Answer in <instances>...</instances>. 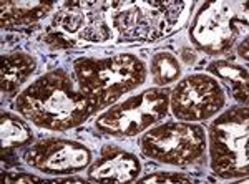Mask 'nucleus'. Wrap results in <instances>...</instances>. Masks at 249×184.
<instances>
[{"label":"nucleus","mask_w":249,"mask_h":184,"mask_svg":"<svg viewBox=\"0 0 249 184\" xmlns=\"http://www.w3.org/2000/svg\"><path fill=\"white\" fill-rule=\"evenodd\" d=\"M170 108V91L151 88L108 108L96 119V128L111 136H135L143 133L166 117Z\"/></svg>","instance_id":"0eeeda50"},{"label":"nucleus","mask_w":249,"mask_h":184,"mask_svg":"<svg viewBox=\"0 0 249 184\" xmlns=\"http://www.w3.org/2000/svg\"><path fill=\"white\" fill-rule=\"evenodd\" d=\"M210 71L216 77L223 80L230 90L232 91V97L239 100L241 103H248V70L244 67L234 65V63L218 60L210 65Z\"/></svg>","instance_id":"ddd939ff"},{"label":"nucleus","mask_w":249,"mask_h":184,"mask_svg":"<svg viewBox=\"0 0 249 184\" xmlns=\"http://www.w3.org/2000/svg\"><path fill=\"white\" fill-rule=\"evenodd\" d=\"M226 103L218 80L208 75H190L170 95L171 111L178 119L193 123L211 118Z\"/></svg>","instance_id":"6e6552de"},{"label":"nucleus","mask_w":249,"mask_h":184,"mask_svg":"<svg viewBox=\"0 0 249 184\" xmlns=\"http://www.w3.org/2000/svg\"><path fill=\"white\" fill-rule=\"evenodd\" d=\"M183 10V2H71L53 25L90 43L153 42L176 29Z\"/></svg>","instance_id":"f257e3e1"},{"label":"nucleus","mask_w":249,"mask_h":184,"mask_svg":"<svg viewBox=\"0 0 249 184\" xmlns=\"http://www.w3.org/2000/svg\"><path fill=\"white\" fill-rule=\"evenodd\" d=\"M3 183H10V184H29V183H42L43 179L34 174H27V173H3L2 176Z\"/></svg>","instance_id":"f3484780"},{"label":"nucleus","mask_w":249,"mask_h":184,"mask_svg":"<svg viewBox=\"0 0 249 184\" xmlns=\"http://www.w3.org/2000/svg\"><path fill=\"white\" fill-rule=\"evenodd\" d=\"M53 9V3L43 2H3L2 3V23L3 29L23 27L37 22L38 18Z\"/></svg>","instance_id":"f8f14e48"},{"label":"nucleus","mask_w":249,"mask_h":184,"mask_svg":"<svg viewBox=\"0 0 249 184\" xmlns=\"http://www.w3.org/2000/svg\"><path fill=\"white\" fill-rule=\"evenodd\" d=\"M73 70L80 91L95 100L100 110L111 106L123 93L143 85L146 78L144 63L130 53L108 58H80Z\"/></svg>","instance_id":"7ed1b4c3"},{"label":"nucleus","mask_w":249,"mask_h":184,"mask_svg":"<svg viewBox=\"0 0 249 184\" xmlns=\"http://www.w3.org/2000/svg\"><path fill=\"white\" fill-rule=\"evenodd\" d=\"M148 158L164 165L188 166L196 163L206 150L204 130L188 121H171L153 128L140 139Z\"/></svg>","instance_id":"423d86ee"},{"label":"nucleus","mask_w":249,"mask_h":184,"mask_svg":"<svg viewBox=\"0 0 249 184\" xmlns=\"http://www.w3.org/2000/svg\"><path fill=\"white\" fill-rule=\"evenodd\" d=\"M37 68V62L29 53L17 51L2 57V71H0V80H2V91L3 93H14L17 88L29 80V77Z\"/></svg>","instance_id":"9b49d317"},{"label":"nucleus","mask_w":249,"mask_h":184,"mask_svg":"<svg viewBox=\"0 0 249 184\" xmlns=\"http://www.w3.org/2000/svg\"><path fill=\"white\" fill-rule=\"evenodd\" d=\"M248 108L236 106L223 113L210 126L211 167L226 179L248 176Z\"/></svg>","instance_id":"39448f33"},{"label":"nucleus","mask_w":249,"mask_h":184,"mask_svg":"<svg viewBox=\"0 0 249 184\" xmlns=\"http://www.w3.org/2000/svg\"><path fill=\"white\" fill-rule=\"evenodd\" d=\"M239 55L244 60H248V38L246 37H244V40L241 42V45H239Z\"/></svg>","instance_id":"a211bd4d"},{"label":"nucleus","mask_w":249,"mask_h":184,"mask_svg":"<svg viewBox=\"0 0 249 184\" xmlns=\"http://www.w3.org/2000/svg\"><path fill=\"white\" fill-rule=\"evenodd\" d=\"M140 183H191V178L181 173H155L140 179Z\"/></svg>","instance_id":"dca6fc26"},{"label":"nucleus","mask_w":249,"mask_h":184,"mask_svg":"<svg viewBox=\"0 0 249 184\" xmlns=\"http://www.w3.org/2000/svg\"><path fill=\"white\" fill-rule=\"evenodd\" d=\"M181 75L178 58L170 51H160L151 58V77L156 85H170Z\"/></svg>","instance_id":"2eb2a0df"},{"label":"nucleus","mask_w":249,"mask_h":184,"mask_svg":"<svg viewBox=\"0 0 249 184\" xmlns=\"http://www.w3.org/2000/svg\"><path fill=\"white\" fill-rule=\"evenodd\" d=\"M27 163L48 174H71L91 163V151L71 139L48 138L35 143L25 154Z\"/></svg>","instance_id":"1a4fd4ad"},{"label":"nucleus","mask_w":249,"mask_h":184,"mask_svg":"<svg viewBox=\"0 0 249 184\" xmlns=\"http://www.w3.org/2000/svg\"><path fill=\"white\" fill-rule=\"evenodd\" d=\"M2 146L3 150L9 148H18V146H27L34 141V134L23 119L12 113H2Z\"/></svg>","instance_id":"4468645a"},{"label":"nucleus","mask_w":249,"mask_h":184,"mask_svg":"<svg viewBox=\"0 0 249 184\" xmlns=\"http://www.w3.org/2000/svg\"><path fill=\"white\" fill-rule=\"evenodd\" d=\"M15 108L34 125L53 131L71 130L100 110L63 70L48 71L32 82L15 100Z\"/></svg>","instance_id":"f03ea898"},{"label":"nucleus","mask_w":249,"mask_h":184,"mask_svg":"<svg viewBox=\"0 0 249 184\" xmlns=\"http://www.w3.org/2000/svg\"><path fill=\"white\" fill-rule=\"evenodd\" d=\"M140 169L142 165L133 153L108 146L90 166L88 178L95 183H130L138 178Z\"/></svg>","instance_id":"9d476101"},{"label":"nucleus","mask_w":249,"mask_h":184,"mask_svg":"<svg viewBox=\"0 0 249 184\" xmlns=\"http://www.w3.org/2000/svg\"><path fill=\"white\" fill-rule=\"evenodd\" d=\"M55 183H85V179H82V178H58V179H55Z\"/></svg>","instance_id":"6ab92c4d"},{"label":"nucleus","mask_w":249,"mask_h":184,"mask_svg":"<svg viewBox=\"0 0 249 184\" xmlns=\"http://www.w3.org/2000/svg\"><path fill=\"white\" fill-rule=\"evenodd\" d=\"M248 33V5L243 2H208L191 23L190 37L208 55H226Z\"/></svg>","instance_id":"20e7f679"}]
</instances>
